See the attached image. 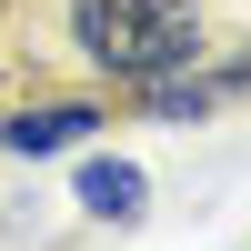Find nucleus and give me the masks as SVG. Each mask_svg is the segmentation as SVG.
<instances>
[{
	"mask_svg": "<svg viewBox=\"0 0 251 251\" xmlns=\"http://www.w3.org/2000/svg\"><path fill=\"white\" fill-rule=\"evenodd\" d=\"M71 40L111 80H161L201 60V10L191 0H71Z\"/></svg>",
	"mask_w": 251,
	"mask_h": 251,
	"instance_id": "1",
	"label": "nucleus"
},
{
	"mask_svg": "<svg viewBox=\"0 0 251 251\" xmlns=\"http://www.w3.org/2000/svg\"><path fill=\"white\" fill-rule=\"evenodd\" d=\"M100 131V100H30L20 121H0V141H10L20 161H40V151H71V141H91Z\"/></svg>",
	"mask_w": 251,
	"mask_h": 251,
	"instance_id": "2",
	"label": "nucleus"
},
{
	"mask_svg": "<svg viewBox=\"0 0 251 251\" xmlns=\"http://www.w3.org/2000/svg\"><path fill=\"white\" fill-rule=\"evenodd\" d=\"M80 211L91 221H141V171L131 161H91L80 171Z\"/></svg>",
	"mask_w": 251,
	"mask_h": 251,
	"instance_id": "3",
	"label": "nucleus"
},
{
	"mask_svg": "<svg viewBox=\"0 0 251 251\" xmlns=\"http://www.w3.org/2000/svg\"><path fill=\"white\" fill-rule=\"evenodd\" d=\"M141 91H151V121H171V131H191V121H211V80H171V71H161V80H141Z\"/></svg>",
	"mask_w": 251,
	"mask_h": 251,
	"instance_id": "4",
	"label": "nucleus"
}]
</instances>
